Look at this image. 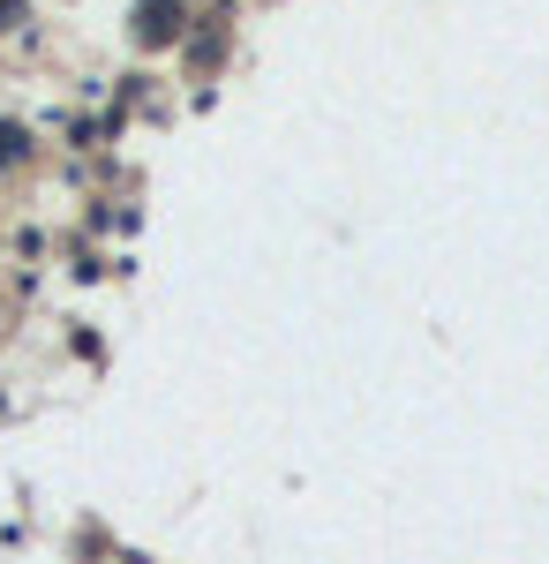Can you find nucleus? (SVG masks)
<instances>
[{
	"label": "nucleus",
	"instance_id": "obj_1",
	"mask_svg": "<svg viewBox=\"0 0 549 564\" xmlns=\"http://www.w3.org/2000/svg\"><path fill=\"white\" fill-rule=\"evenodd\" d=\"M181 15H189L181 0H136V45H143V53L173 45L181 39Z\"/></svg>",
	"mask_w": 549,
	"mask_h": 564
},
{
	"label": "nucleus",
	"instance_id": "obj_2",
	"mask_svg": "<svg viewBox=\"0 0 549 564\" xmlns=\"http://www.w3.org/2000/svg\"><path fill=\"white\" fill-rule=\"evenodd\" d=\"M23 151H31V135L15 129V121H0V166H15V159H23Z\"/></svg>",
	"mask_w": 549,
	"mask_h": 564
},
{
	"label": "nucleus",
	"instance_id": "obj_3",
	"mask_svg": "<svg viewBox=\"0 0 549 564\" xmlns=\"http://www.w3.org/2000/svg\"><path fill=\"white\" fill-rule=\"evenodd\" d=\"M23 23V0H0V31H15Z\"/></svg>",
	"mask_w": 549,
	"mask_h": 564
}]
</instances>
